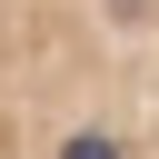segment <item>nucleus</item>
<instances>
[{
    "mask_svg": "<svg viewBox=\"0 0 159 159\" xmlns=\"http://www.w3.org/2000/svg\"><path fill=\"white\" fill-rule=\"evenodd\" d=\"M0 159H159V0H0Z\"/></svg>",
    "mask_w": 159,
    "mask_h": 159,
    "instance_id": "f257e3e1",
    "label": "nucleus"
}]
</instances>
